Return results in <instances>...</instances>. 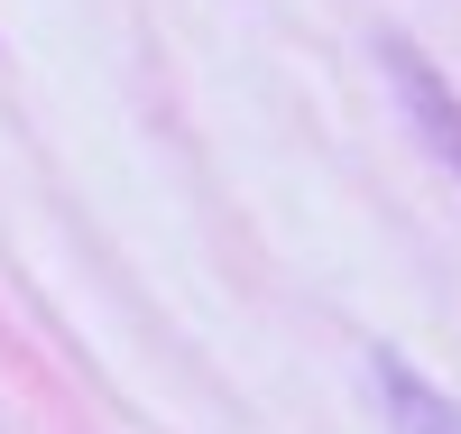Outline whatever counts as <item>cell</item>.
<instances>
[{"label":"cell","mask_w":461,"mask_h":434,"mask_svg":"<svg viewBox=\"0 0 461 434\" xmlns=\"http://www.w3.org/2000/svg\"><path fill=\"white\" fill-rule=\"evenodd\" d=\"M369 370H378V407H388L397 434H461V407L406 361V351H369Z\"/></svg>","instance_id":"obj_2"},{"label":"cell","mask_w":461,"mask_h":434,"mask_svg":"<svg viewBox=\"0 0 461 434\" xmlns=\"http://www.w3.org/2000/svg\"><path fill=\"white\" fill-rule=\"evenodd\" d=\"M388 74H397V102H406V121H415V139H425L443 167L461 176V93L443 84V65L425 56V47H406V37H388Z\"/></svg>","instance_id":"obj_1"}]
</instances>
